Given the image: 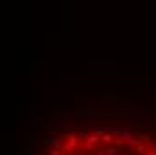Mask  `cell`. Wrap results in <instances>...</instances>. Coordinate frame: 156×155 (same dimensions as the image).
Segmentation results:
<instances>
[{
    "mask_svg": "<svg viewBox=\"0 0 156 155\" xmlns=\"http://www.w3.org/2000/svg\"><path fill=\"white\" fill-rule=\"evenodd\" d=\"M66 139H68V144H70L72 148H76V146L79 144V141H77V135H72V134H70V135H66Z\"/></svg>",
    "mask_w": 156,
    "mask_h": 155,
    "instance_id": "1",
    "label": "cell"
},
{
    "mask_svg": "<svg viewBox=\"0 0 156 155\" xmlns=\"http://www.w3.org/2000/svg\"><path fill=\"white\" fill-rule=\"evenodd\" d=\"M119 152H120V150H119L117 146H108L104 153H106V155H117V153H119Z\"/></svg>",
    "mask_w": 156,
    "mask_h": 155,
    "instance_id": "2",
    "label": "cell"
},
{
    "mask_svg": "<svg viewBox=\"0 0 156 155\" xmlns=\"http://www.w3.org/2000/svg\"><path fill=\"white\" fill-rule=\"evenodd\" d=\"M101 141H104V142H111V141H113V134H102V139Z\"/></svg>",
    "mask_w": 156,
    "mask_h": 155,
    "instance_id": "3",
    "label": "cell"
}]
</instances>
